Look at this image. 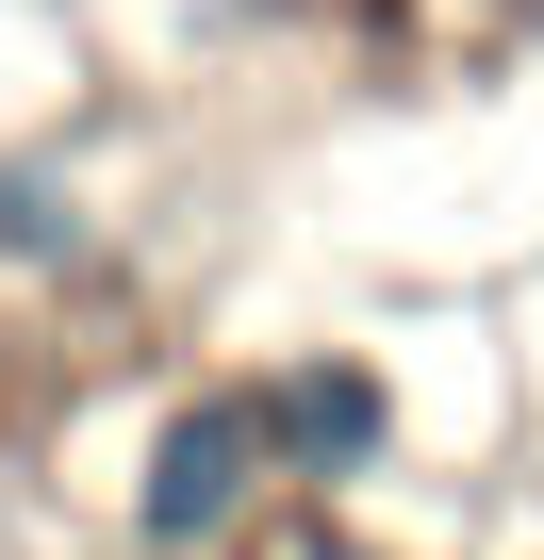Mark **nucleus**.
I'll use <instances>...</instances> for the list:
<instances>
[{"mask_svg": "<svg viewBox=\"0 0 544 560\" xmlns=\"http://www.w3.org/2000/svg\"><path fill=\"white\" fill-rule=\"evenodd\" d=\"M149 560H165V544H149Z\"/></svg>", "mask_w": 544, "mask_h": 560, "instance_id": "20e7f679", "label": "nucleus"}, {"mask_svg": "<svg viewBox=\"0 0 544 560\" xmlns=\"http://www.w3.org/2000/svg\"><path fill=\"white\" fill-rule=\"evenodd\" d=\"M67 247H83V198L50 165H0V264H67Z\"/></svg>", "mask_w": 544, "mask_h": 560, "instance_id": "7ed1b4c3", "label": "nucleus"}, {"mask_svg": "<svg viewBox=\"0 0 544 560\" xmlns=\"http://www.w3.org/2000/svg\"><path fill=\"white\" fill-rule=\"evenodd\" d=\"M380 429H396V412H380V380H363L347 347H314V363L264 380V445H281L298 478H363V462H380Z\"/></svg>", "mask_w": 544, "mask_h": 560, "instance_id": "f03ea898", "label": "nucleus"}, {"mask_svg": "<svg viewBox=\"0 0 544 560\" xmlns=\"http://www.w3.org/2000/svg\"><path fill=\"white\" fill-rule=\"evenodd\" d=\"M264 396H182L165 429H149V478H132V527L165 544V560H198L215 527H247V494H264Z\"/></svg>", "mask_w": 544, "mask_h": 560, "instance_id": "f257e3e1", "label": "nucleus"}]
</instances>
